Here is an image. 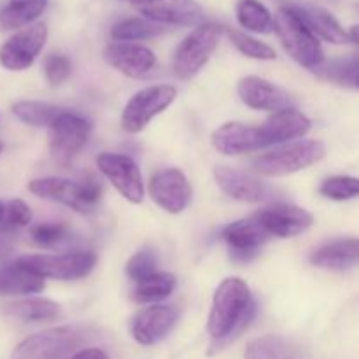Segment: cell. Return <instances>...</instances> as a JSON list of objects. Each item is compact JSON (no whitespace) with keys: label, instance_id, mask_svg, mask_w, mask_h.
I'll list each match as a JSON object with an SVG mask.
<instances>
[{"label":"cell","instance_id":"32","mask_svg":"<svg viewBox=\"0 0 359 359\" xmlns=\"http://www.w3.org/2000/svg\"><path fill=\"white\" fill-rule=\"evenodd\" d=\"M358 56H349V58H340L335 62L316 69L319 77L326 81H332L333 84H339L342 88H349V90H358L359 81H358Z\"/></svg>","mask_w":359,"mask_h":359},{"label":"cell","instance_id":"39","mask_svg":"<svg viewBox=\"0 0 359 359\" xmlns=\"http://www.w3.org/2000/svg\"><path fill=\"white\" fill-rule=\"evenodd\" d=\"M70 359H109V356L102 349L90 347V349H83L79 353H76Z\"/></svg>","mask_w":359,"mask_h":359},{"label":"cell","instance_id":"5","mask_svg":"<svg viewBox=\"0 0 359 359\" xmlns=\"http://www.w3.org/2000/svg\"><path fill=\"white\" fill-rule=\"evenodd\" d=\"M23 269L41 279L79 280L93 272L97 256L91 251L62 252V255H25L18 258Z\"/></svg>","mask_w":359,"mask_h":359},{"label":"cell","instance_id":"41","mask_svg":"<svg viewBox=\"0 0 359 359\" xmlns=\"http://www.w3.org/2000/svg\"><path fill=\"white\" fill-rule=\"evenodd\" d=\"M4 214H6V203L0 202V231H4Z\"/></svg>","mask_w":359,"mask_h":359},{"label":"cell","instance_id":"35","mask_svg":"<svg viewBox=\"0 0 359 359\" xmlns=\"http://www.w3.org/2000/svg\"><path fill=\"white\" fill-rule=\"evenodd\" d=\"M154 272H158V255L153 248H142L126 263V276L133 283H139L144 277L153 276Z\"/></svg>","mask_w":359,"mask_h":359},{"label":"cell","instance_id":"18","mask_svg":"<svg viewBox=\"0 0 359 359\" xmlns=\"http://www.w3.org/2000/svg\"><path fill=\"white\" fill-rule=\"evenodd\" d=\"M104 58L112 69L132 79L146 77L156 67V55L149 48L133 42H114L104 49Z\"/></svg>","mask_w":359,"mask_h":359},{"label":"cell","instance_id":"6","mask_svg":"<svg viewBox=\"0 0 359 359\" xmlns=\"http://www.w3.org/2000/svg\"><path fill=\"white\" fill-rule=\"evenodd\" d=\"M221 27L216 23L200 25L177 46L172 69L177 79H193L216 51L221 39Z\"/></svg>","mask_w":359,"mask_h":359},{"label":"cell","instance_id":"22","mask_svg":"<svg viewBox=\"0 0 359 359\" xmlns=\"http://www.w3.org/2000/svg\"><path fill=\"white\" fill-rule=\"evenodd\" d=\"M290 9L309 28V32L314 37L332 42V44H346L349 41L347 32L344 30L342 25L326 9L316 6H302V4H294Z\"/></svg>","mask_w":359,"mask_h":359},{"label":"cell","instance_id":"16","mask_svg":"<svg viewBox=\"0 0 359 359\" xmlns=\"http://www.w3.org/2000/svg\"><path fill=\"white\" fill-rule=\"evenodd\" d=\"M179 314L172 305H149L132 321V337L140 346L161 342L177 325Z\"/></svg>","mask_w":359,"mask_h":359},{"label":"cell","instance_id":"9","mask_svg":"<svg viewBox=\"0 0 359 359\" xmlns=\"http://www.w3.org/2000/svg\"><path fill=\"white\" fill-rule=\"evenodd\" d=\"M79 342V332L70 326H58L30 335L16 346L11 359H60Z\"/></svg>","mask_w":359,"mask_h":359},{"label":"cell","instance_id":"23","mask_svg":"<svg viewBox=\"0 0 359 359\" xmlns=\"http://www.w3.org/2000/svg\"><path fill=\"white\" fill-rule=\"evenodd\" d=\"M358 255V238H337V241H332L316 249L311 255V263L319 269L344 272V270L356 266Z\"/></svg>","mask_w":359,"mask_h":359},{"label":"cell","instance_id":"21","mask_svg":"<svg viewBox=\"0 0 359 359\" xmlns=\"http://www.w3.org/2000/svg\"><path fill=\"white\" fill-rule=\"evenodd\" d=\"M311 128V119H309L304 112L290 107L284 109V111L273 112V114L259 126V132H262L265 147H269L277 146V144L290 142V140L294 139H300V137L307 135Z\"/></svg>","mask_w":359,"mask_h":359},{"label":"cell","instance_id":"13","mask_svg":"<svg viewBox=\"0 0 359 359\" xmlns=\"http://www.w3.org/2000/svg\"><path fill=\"white\" fill-rule=\"evenodd\" d=\"M132 6L158 25L196 27L203 21V9L196 0H132Z\"/></svg>","mask_w":359,"mask_h":359},{"label":"cell","instance_id":"12","mask_svg":"<svg viewBox=\"0 0 359 359\" xmlns=\"http://www.w3.org/2000/svg\"><path fill=\"white\" fill-rule=\"evenodd\" d=\"M193 189L188 177L179 168L154 172L149 181V196L168 214H181L191 202Z\"/></svg>","mask_w":359,"mask_h":359},{"label":"cell","instance_id":"38","mask_svg":"<svg viewBox=\"0 0 359 359\" xmlns=\"http://www.w3.org/2000/svg\"><path fill=\"white\" fill-rule=\"evenodd\" d=\"M32 209L23 202L16 198L6 203V214H4V231H11L14 228H23L32 223Z\"/></svg>","mask_w":359,"mask_h":359},{"label":"cell","instance_id":"4","mask_svg":"<svg viewBox=\"0 0 359 359\" xmlns=\"http://www.w3.org/2000/svg\"><path fill=\"white\" fill-rule=\"evenodd\" d=\"M28 189L39 198L62 203L79 214L93 212L102 195L100 186L93 179L76 182L63 177H39L28 182Z\"/></svg>","mask_w":359,"mask_h":359},{"label":"cell","instance_id":"36","mask_svg":"<svg viewBox=\"0 0 359 359\" xmlns=\"http://www.w3.org/2000/svg\"><path fill=\"white\" fill-rule=\"evenodd\" d=\"M30 238L39 248H55L69 238V228L62 223H41L30 230Z\"/></svg>","mask_w":359,"mask_h":359},{"label":"cell","instance_id":"25","mask_svg":"<svg viewBox=\"0 0 359 359\" xmlns=\"http://www.w3.org/2000/svg\"><path fill=\"white\" fill-rule=\"evenodd\" d=\"M48 0H9L0 11V30H18L34 23L46 11Z\"/></svg>","mask_w":359,"mask_h":359},{"label":"cell","instance_id":"11","mask_svg":"<svg viewBox=\"0 0 359 359\" xmlns=\"http://www.w3.org/2000/svg\"><path fill=\"white\" fill-rule=\"evenodd\" d=\"M97 167L116 188V191L130 203H142L144 189L142 174L135 161L126 154L102 153L97 156Z\"/></svg>","mask_w":359,"mask_h":359},{"label":"cell","instance_id":"27","mask_svg":"<svg viewBox=\"0 0 359 359\" xmlns=\"http://www.w3.org/2000/svg\"><path fill=\"white\" fill-rule=\"evenodd\" d=\"M245 359H300V351L287 339L279 335H265L249 342Z\"/></svg>","mask_w":359,"mask_h":359},{"label":"cell","instance_id":"1","mask_svg":"<svg viewBox=\"0 0 359 359\" xmlns=\"http://www.w3.org/2000/svg\"><path fill=\"white\" fill-rule=\"evenodd\" d=\"M256 312L258 307L248 284L237 277L224 279L214 293L207 323L214 349H221L241 337L256 318Z\"/></svg>","mask_w":359,"mask_h":359},{"label":"cell","instance_id":"7","mask_svg":"<svg viewBox=\"0 0 359 359\" xmlns=\"http://www.w3.org/2000/svg\"><path fill=\"white\" fill-rule=\"evenodd\" d=\"M177 90L170 84H154L137 91L128 102L121 114L123 130L130 133H139L163 111L174 104Z\"/></svg>","mask_w":359,"mask_h":359},{"label":"cell","instance_id":"8","mask_svg":"<svg viewBox=\"0 0 359 359\" xmlns=\"http://www.w3.org/2000/svg\"><path fill=\"white\" fill-rule=\"evenodd\" d=\"M49 153L58 165H70L74 158L86 146L91 125L76 112L63 111L49 126Z\"/></svg>","mask_w":359,"mask_h":359},{"label":"cell","instance_id":"31","mask_svg":"<svg viewBox=\"0 0 359 359\" xmlns=\"http://www.w3.org/2000/svg\"><path fill=\"white\" fill-rule=\"evenodd\" d=\"M163 25L153 23L146 18H126L112 27L111 37L118 42L142 41V39L156 37V35L163 34Z\"/></svg>","mask_w":359,"mask_h":359},{"label":"cell","instance_id":"2","mask_svg":"<svg viewBox=\"0 0 359 359\" xmlns=\"http://www.w3.org/2000/svg\"><path fill=\"white\" fill-rule=\"evenodd\" d=\"M273 28L287 55L309 70H316L325 63L321 42L309 32V28L291 13L290 7H283L276 13Z\"/></svg>","mask_w":359,"mask_h":359},{"label":"cell","instance_id":"19","mask_svg":"<svg viewBox=\"0 0 359 359\" xmlns=\"http://www.w3.org/2000/svg\"><path fill=\"white\" fill-rule=\"evenodd\" d=\"M238 97L255 111L279 112L291 107V97L277 84L258 76L242 77L238 81Z\"/></svg>","mask_w":359,"mask_h":359},{"label":"cell","instance_id":"14","mask_svg":"<svg viewBox=\"0 0 359 359\" xmlns=\"http://www.w3.org/2000/svg\"><path fill=\"white\" fill-rule=\"evenodd\" d=\"M259 226L270 235L279 238H293L304 233L314 223V217L309 210L291 203H276L272 207L259 210L255 216Z\"/></svg>","mask_w":359,"mask_h":359},{"label":"cell","instance_id":"40","mask_svg":"<svg viewBox=\"0 0 359 359\" xmlns=\"http://www.w3.org/2000/svg\"><path fill=\"white\" fill-rule=\"evenodd\" d=\"M14 248V241L7 231H0V258L11 255Z\"/></svg>","mask_w":359,"mask_h":359},{"label":"cell","instance_id":"42","mask_svg":"<svg viewBox=\"0 0 359 359\" xmlns=\"http://www.w3.org/2000/svg\"><path fill=\"white\" fill-rule=\"evenodd\" d=\"M2 151H4V144L0 142V153H2Z\"/></svg>","mask_w":359,"mask_h":359},{"label":"cell","instance_id":"29","mask_svg":"<svg viewBox=\"0 0 359 359\" xmlns=\"http://www.w3.org/2000/svg\"><path fill=\"white\" fill-rule=\"evenodd\" d=\"M63 111L65 109L42 100H20L13 104V114L21 123L30 126H46V128H49Z\"/></svg>","mask_w":359,"mask_h":359},{"label":"cell","instance_id":"17","mask_svg":"<svg viewBox=\"0 0 359 359\" xmlns=\"http://www.w3.org/2000/svg\"><path fill=\"white\" fill-rule=\"evenodd\" d=\"M212 174L221 191L230 198L244 203H262L270 198L269 186L259 179L249 175L248 172L237 170V168L226 167V165H217L214 167Z\"/></svg>","mask_w":359,"mask_h":359},{"label":"cell","instance_id":"24","mask_svg":"<svg viewBox=\"0 0 359 359\" xmlns=\"http://www.w3.org/2000/svg\"><path fill=\"white\" fill-rule=\"evenodd\" d=\"M44 286V279L23 269L18 259L0 263V297H23V294L41 293Z\"/></svg>","mask_w":359,"mask_h":359},{"label":"cell","instance_id":"26","mask_svg":"<svg viewBox=\"0 0 359 359\" xmlns=\"http://www.w3.org/2000/svg\"><path fill=\"white\" fill-rule=\"evenodd\" d=\"M6 312L13 318L21 319L25 323H42V321H53V319L60 318L62 314V307L56 302L49 300V298H27V300L14 302V304L7 305Z\"/></svg>","mask_w":359,"mask_h":359},{"label":"cell","instance_id":"3","mask_svg":"<svg viewBox=\"0 0 359 359\" xmlns=\"http://www.w3.org/2000/svg\"><path fill=\"white\" fill-rule=\"evenodd\" d=\"M326 156L325 144L319 140H300L277 147L252 160V170L269 177H280L305 170Z\"/></svg>","mask_w":359,"mask_h":359},{"label":"cell","instance_id":"30","mask_svg":"<svg viewBox=\"0 0 359 359\" xmlns=\"http://www.w3.org/2000/svg\"><path fill=\"white\" fill-rule=\"evenodd\" d=\"M237 20L245 30L269 34L273 28V16L259 0H238Z\"/></svg>","mask_w":359,"mask_h":359},{"label":"cell","instance_id":"10","mask_svg":"<svg viewBox=\"0 0 359 359\" xmlns=\"http://www.w3.org/2000/svg\"><path fill=\"white\" fill-rule=\"evenodd\" d=\"M46 39H48V28L44 23H34L11 35L0 46V65L13 72L30 69L35 58L41 55Z\"/></svg>","mask_w":359,"mask_h":359},{"label":"cell","instance_id":"37","mask_svg":"<svg viewBox=\"0 0 359 359\" xmlns=\"http://www.w3.org/2000/svg\"><path fill=\"white\" fill-rule=\"evenodd\" d=\"M70 72H72V63L65 55L60 53H53L46 58L44 62V77L51 86H58V84L65 83L69 79Z\"/></svg>","mask_w":359,"mask_h":359},{"label":"cell","instance_id":"20","mask_svg":"<svg viewBox=\"0 0 359 359\" xmlns=\"http://www.w3.org/2000/svg\"><path fill=\"white\" fill-rule=\"evenodd\" d=\"M212 146L217 153L226 156H237V154L252 153V151L265 149L259 126L244 125L238 121H230L214 130Z\"/></svg>","mask_w":359,"mask_h":359},{"label":"cell","instance_id":"34","mask_svg":"<svg viewBox=\"0 0 359 359\" xmlns=\"http://www.w3.org/2000/svg\"><path fill=\"white\" fill-rule=\"evenodd\" d=\"M319 193L325 198L346 202V200H353L359 195V182L354 175H333L319 186Z\"/></svg>","mask_w":359,"mask_h":359},{"label":"cell","instance_id":"15","mask_svg":"<svg viewBox=\"0 0 359 359\" xmlns=\"http://www.w3.org/2000/svg\"><path fill=\"white\" fill-rule=\"evenodd\" d=\"M221 238L226 242L233 262L249 263L269 242L270 235L259 226L255 217H249L226 224L221 230Z\"/></svg>","mask_w":359,"mask_h":359},{"label":"cell","instance_id":"33","mask_svg":"<svg viewBox=\"0 0 359 359\" xmlns=\"http://www.w3.org/2000/svg\"><path fill=\"white\" fill-rule=\"evenodd\" d=\"M226 35L231 41V44L237 48V51L242 53L244 56H248V58L276 60V49L270 48L265 42L258 41V39L251 37V35L244 34V32L241 30H233V28H226Z\"/></svg>","mask_w":359,"mask_h":359},{"label":"cell","instance_id":"28","mask_svg":"<svg viewBox=\"0 0 359 359\" xmlns=\"http://www.w3.org/2000/svg\"><path fill=\"white\" fill-rule=\"evenodd\" d=\"M175 286H177V279L172 273L154 272L153 276H147L135 283L132 297L137 304H156L170 297Z\"/></svg>","mask_w":359,"mask_h":359}]
</instances>
